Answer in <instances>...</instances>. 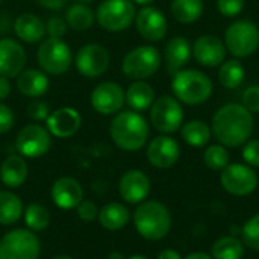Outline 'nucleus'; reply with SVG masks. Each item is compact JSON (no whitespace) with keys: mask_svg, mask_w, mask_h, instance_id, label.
<instances>
[{"mask_svg":"<svg viewBox=\"0 0 259 259\" xmlns=\"http://www.w3.org/2000/svg\"><path fill=\"white\" fill-rule=\"evenodd\" d=\"M253 132V117L243 105L228 103L212 118V134L220 144L238 147L246 144Z\"/></svg>","mask_w":259,"mask_h":259,"instance_id":"nucleus-1","label":"nucleus"},{"mask_svg":"<svg viewBox=\"0 0 259 259\" xmlns=\"http://www.w3.org/2000/svg\"><path fill=\"white\" fill-rule=\"evenodd\" d=\"M109 134L120 149L135 152L146 146L149 138V124L137 111H121L111 121Z\"/></svg>","mask_w":259,"mask_h":259,"instance_id":"nucleus-2","label":"nucleus"},{"mask_svg":"<svg viewBox=\"0 0 259 259\" xmlns=\"http://www.w3.org/2000/svg\"><path fill=\"white\" fill-rule=\"evenodd\" d=\"M134 225L138 234L150 241L162 240L171 228V215L162 203L156 200L143 202L135 214Z\"/></svg>","mask_w":259,"mask_h":259,"instance_id":"nucleus-3","label":"nucleus"},{"mask_svg":"<svg viewBox=\"0 0 259 259\" xmlns=\"http://www.w3.org/2000/svg\"><path fill=\"white\" fill-rule=\"evenodd\" d=\"M171 90L181 102L187 105H200L211 97L212 82L202 71L181 70L173 74Z\"/></svg>","mask_w":259,"mask_h":259,"instance_id":"nucleus-4","label":"nucleus"},{"mask_svg":"<svg viewBox=\"0 0 259 259\" xmlns=\"http://www.w3.org/2000/svg\"><path fill=\"white\" fill-rule=\"evenodd\" d=\"M162 58L156 47L140 46L131 50L123 59V73L134 80H143L153 76L161 67Z\"/></svg>","mask_w":259,"mask_h":259,"instance_id":"nucleus-5","label":"nucleus"},{"mask_svg":"<svg viewBox=\"0 0 259 259\" xmlns=\"http://www.w3.org/2000/svg\"><path fill=\"white\" fill-rule=\"evenodd\" d=\"M226 49L237 58H246L259 47V29L253 21L238 20L232 23L225 33Z\"/></svg>","mask_w":259,"mask_h":259,"instance_id":"nucleus-6","label":"nucleus"},{"mask_svg":"<svg viewBox=\"0 0 259 259\" xmlns=\"http://www.w3.org/2000/svg\"><path fill=\"white\" fill-rule=\"evenodd\" d=\"M39 240L27 229H14L0 240V259H38Z\"/></svg>","mask_w":259,"mask_h":259,"instance_id":"nucleus-7","label":"nucleus"},{"mask_svg":"<svg viewBox=\"0 0 259 259\" xmlns=\"http://www.w3.org/2000/svg\"><path fill=\"white\" fill-rule=\"evenodd\" d=\"M99 24L109 32L127 29L135 20V6L131 0H103L97 8Z\"/></svg>","mask_w":259,"mask_h":259,"instance_id":"nucleus-8","label":"nucleus"},{"mask_svg":"<svg viewBox=\"0 0 259 259\" xmlns=\"http://www.w3.org/2000/svg\"><path fill=\"white\" fill-rule=\"evenodd\" d=\"M36 58L42 71L52 76L64 74L71 65L70 47L62 39L56 38L44 39L36 52Z\"/></svg>","mask_w":259,"mask_h":259,"instance_id":"nucleus-9","label":"nucleus"},{"mask_svg":"<svg viewBox=\"0 0 259 259\" xmlns=\"http://www.w3.org/2000/svg\"><path fill=\"white\" fill-rule=\"evenodd\" d=\"M150 121L162 134L176 132L184 120V111L179 102L171 96H161L150 106Z\"/></svg>","mask_w":259,"mask_h":259,"instance_id":"nucleus-10","label":"nucleus"},{"mask_svg":"<svg viewBox=\"0 0 259 259\" xmlns=\"http://www.w3.org/2000/svg\"><path fill=\"white\" fill-rule=\"evenodd\" d=\"M222 187L232 196H249L258 187V176L243 164H228L220 175Z\"/></svg>","mask_w":259,"mask_h":259,"instance_id":"nucleus-11","label":"nucleus"},{"mask_svg":"<svg viewBox=\"0 0 259 259\" xmlns=\"http://www.w3.org/2000/svg\"><path fill=\"white\" fill-rule=\"evenodd\" d=\"M52 140L47 129L39 124L24 126L15 140V147L24 158H39L46 155L50 149Z\"/></svg>","mask_w":259,"mask_h":259,"instance_id":"nucleus-12","label":"nucleus"},{"mask_svg":"<svg viewBox=\"0 0 259 259\" xmlns=\"http://www.w3.org/2000/svg\"><path fill=\"white\" fill-rule=\"evenodd\" d=\"M109 67V53L108 50L97 42L87 44L79 49L76 55V68L77 71L90 79L102 76Z\"/></svg>","mask_w":259,"mask_h":259,"instance_id":"nucleus-13","label":"nucleus"},{"mask_svg":"<svg viewBox=\"0 0 259 259\" xmlns=\"http://www.w3.org/2000/svg\"><path fill=\"white\" fill-rule=\"evenodd\" d=\"M126 102L123 88L115 82H103L97 85L91 93V105L96 112L102 115H111L120 112Z\"/></svg>","mask_w":259,"mask_h":259,"instance_id":"nucleus-14","label":"nucleus"},{"mask_svg":"<svg viewBox=\"0 0 259 259\" xmlns=\"http://www.w3.org/2000/svg\"><path fill=\"white\" fill-rule=\"evenodd\" d=\"M135 26L138 33L152 42L161 41L167 33V18L165 15L153 6H144L135 15Z\"/></svg>","mask_w":259,"mask_h":259,"instance_id":"nucleus-15","label":"nucleus"},{"mask_svg":"<svg viewBox=\"0 0 259 259\" xmlns=\"http://www.w3.org/2000/svg\"><path fill=\"white\" fill-rule=\"evenodd\" d=\"M181 155V147L178 141L167 135H159L153 138L147 147V159L156 168L173 167Z\"/></svg>","mask_w":259,"mask_h":259,"instance_id":"nucleus-16","label":"nucleus"},{"mask_svg":"<svg viewBox=\"0 0 259 259\" xmlns=\"http://www.w3.org/2000/svg\"><path fill=\"white\" fill-rule=\"evenodd\" d=\"M26 65V52L20 42L11 38L0 39V76L17 77Z\"/></svg>","mask_w":259,"mask_h":259,"instance_id":"nucleus-17","label":"nucleus"},{"mask_svg":"<svg viewBox=\"0 0 259 259\" xmlns=\"http://www.w3.org/2000/svg\"><path fill=\"white\" fill-rule=\"evenodd\" d=\"M49 134L58 138H68L73 137L82 126V117L74 108H59L46 120Z\"/></svg>","mask_w":259,"mask_h":259,"instance_id":"nucleus-18","label":"nucleus"},{"mask_svg":"<svg viewBox=\"0 0 259 259\" xmlns=\"http://www.w3.org/2000/svg\"><path fill=\"white\" fill-rule=\"evenodd\" d=\"M53 203L61 209H73L83 200L82 185L70 176H62L55 181L50 191Z\"/></svg>","mask_w":259,"mask_h":259,"instance_id":"nucleus-19","label":"nucleus"},{"mask_svg":"<svg viewBox=\"0 0 259 259\" xmlns=\"http://www.w3.org/2000/svg\"><path fill=\"white\" fill-rule=\"evenodd\" d=\"M191 50L196 61L205 67H217L226 56L225 42L214 35H203L197 38Z\"/></svg>","mask_w":259,"mask_h":259,"instance_id":"nucleus-20","label":"nucleus"},{"mask_svg":"<svg viewBox=\"0 0 259 259\" xmlns=\"http://www.w3.org/2000/svg\"><path fill=\"white\" fill-rule=\"evenodd\" d=\"M118 191L127 203H141L149 196L150 181L143 171L131 170L121 176Z\"/></svg>","mask_w":259,"mask_h":259,"instance_id":"nucleus-21","label":"nucleus"},{"mask_svg":"<svg viewBox=\"0 0 259 259\" xmlns=\"http://www.w3.org/2000/svg\"><path fill=\"white\" fill-rule=\"evenodd\" d=\"M14 32L21 41L29 42V44H35L44 38L46 24L35 14L23 12L14 21Z\"/></svg>","mask_w":259,"mask_h":259,"instance_id":"nucleus-22","label":"nucleus"},{"mask_svg":"<svg viewBox=\"0 0 259 259\" xmlns=\"http://www.w3.org/2000/svg\"><path fill=\"white\" fill-rule=\"evenodd\" d=\"M191 46L182 36L171 38L165 46V65L167 71L173 76L182 70V67L190 61Z\"/></svg>","mask_w":259,"mask_h":259,"instance_id":"nucleus-23","label":"nucleus"},{"mask_svg":"<svg viewBox=\"0 0 259 259\" xmlns=\"http://www.w3.org/2000/svg\"><path fill=\"white\" fill-rule=\"evenodd\" d=\"M17 88L21 94L27 97H39L49 90V79L39 70H23L17 76Z\"/></svg>","mask_w":259,"mask_h":259,"instance_id":"nucleus-24","label":"nucleus"},{"mask_svg":"<svg viewBox=\"0 0 259 259\" xmlns=\"http://www.w3.org/2000/svg\"><path fill=\"white\" fill-rule=\"evenodd\" d=\"M0 179L9 188H17L27 179V164L23 156L11 155L0 167Z\"/></svg>","mask_w":259,"mask_h":259,"instance_id":"nucleus-25","label":"nucleus"},{"mask_svg":"<svg viewBox=\"0 0 259 259\" xmlns=\"http://www.w3.org/2000/svg\"><path fill=\"white\" fill-rule=\"evenodd\" d=\"M129 219H131V214L127 208L117 202L108 203L99 211V222L108 231L123 229L129 223Z\"/></svg>","mask_w":259,"mask_h":259,"instance_id":"nucleus-26","label":"nucleus"},{"mask_svg":"<svg viewBox=\"0 0 259 259\" xmlns=\"http://www.w3.org/2000/svg\"><path fill=\"white\" fill-rule=\"evenodd\" d=\"M126 102L134 111H146L155 102V91L149 83L137 80L127 88Z\"/></svg>","mask_w":259,"mask_h":259,"instance_id":"nucleus-27","label":"nucleus"},{"mask_svg":"<svg viewBox=\"0 0 259 259\" xmlns=\"http://www.w3.org/2000/svg\"><path fill=\"white\" fill-rule=\"evenodd\" d=\"M23 215V203L20 197L11 191H0V225L9 226Z\"/></svg>","mask_w":259,"mask_h":259,"instance_id":"nucleus-28","label":"nucleus"},{"mask_svg":"<svg viewBox=\"0 0 259 259\" xmlns=\"http://www.w3.org/2000/svg\"><path fill=\"white\" fill-rule=\"evenodd\" d=\"M182 138L193 147H203L211 140V127L202 120H191L182 127Z\"/></svg>","mask_w":259,"mask_h":259,"instance_id":"nucleus-29","label":"nucleus"},{"mask_svg":"<svg viewBox=\"0 0 259 259\" xmlns=\"http://www.w3.org/2000/svg\"><path fill=\"white\" fill-rule=\"evenodd\" d=\"M202 12H203L202 0H173L171 2V14L182 24L194 23L202 15Z\"/></svg>","mask_w":259,"mask_h":259,"instance_id":"nucleus-30","label":"nucleus"},{"mask_svg":"<svg viewBox=\"0 0 259 259\" xmlns=\"http://www.w3.org/2000/svg\"><path fill=\"white\" fill-rule=\"evenodd\" d=\"M244 244L235 237H222L212 246L214 259H243Z\"/></svg>","mask_w":259,"mask_h":259,"instance_id":"nucleus-31","label":"nucleus"},{"mask_svg":"<svg viewBox=\"0 0 259 259\" xmlns=\"http://www.w3.org/2000/svg\"><path fill=\"white\" fill-rule=\"evenodd\" d=\"M219 80L225 88H237L244 80V67L238 59L222 62L219 70Z\"/></svg>","mask_w":259,"mask_h":259,"instance_id":"nucleus-32","label":"nucleus"},{"mask_svg":"<svg viewBox=\"0 0 259 259\" xmlns=\"http://www.w3.org/2000/svg\"><path fill=\"white\" fill-rule=\"evenodd\" d=\"M94 23V12L85 3H77L67 11V24L74 30L90 29Z\"/></svg>","mask_w":259,"mask_h":259,"instance_id":"nucleus-33","label":"nucleus"},{"mask_svg":"<svg viewBox=\"0 0 259 259\" xmlns=\"http://www.w3.org/2000/svg\"><path fill=\"white\" fill-rule=\"evenodd\" d=\"M24 222L32 231H44L50 223V215L42 205L32 203L24 211Z\"/></svg>","mask_w":259,"mask_h":259,"instance_id":"nucleus-34","label":"nucleus"},{"mask_svg":"<svg viewBox=\"0 0 259 259\" xmlns=\"http://www.w3.org/2000/svg\"><path fill=\"white\" fill-rule=\"evenodd\" d=\"M203 159H205V164L208 165V168L222 171L229 164V153L223 146L215 144V146H209L205 150Z\"/></svg>","mask_w":259,"mask_h":259,"instance_id":"nucleus-35","label":"nucleus"},{"mask_svg":"<svg viewBox=\"0 0 259 259\" xmlns=\"http://www.w3.org/2000/svg\"><path fill=\"white\" fill-rule=\"evenodd\" d=\"M243 241L249 249L259 252V214L246 222L243 228Z\"/></svg>","mask_w":259,"mask_h":259,"instance_id":"nucleus-36","label":"nucleus"},{"mask_svg":"<svg viewBox=\"0 0 259 259\" xmlns=\"http://www.w3.org/2000/svg\"><path fill=\"white\" fill-rule=\"evenodd\" d=\"M27 115L35 121H46L50 115V108L42 100H35L27 106Z\"/></svg>","mask_w":259,"mask_h":259,"instance_id":"nucleus-37","label":"nucleus"},{"mask_svg":"<svg viewBox=\"0 0 259 259\" xmlns=\"http://www.w3.org/2000/svg\"><path fill=\"white\" fill-rule=\"evenodd\" d=\"M243 106L249 112L259 114V85H252L243 93Z\"/></svg>","mask_w":259,"mask_h":259,"instance_id":"nucleus-38","label":"nucleus"},{"mask_svg":"<svg viewBox=\"0 0 259 259\" xmlns=\"http://www.w3.org/2000/svg\"><path fill=\"white\" fill-rule=\"evenodd\" d=\"M46 32L49 33L50 38L62 39V36L67 32V23L61 17H52L46 23Z\"/></svg>","mask_w":259,"mask_h":259,"instance_id":"nucleus-39","label":"nucleus"},{"mask_svg":"<svg viewBox=\"0 0 259 259\" xmlns=\"http://www.w3.org/2000/svg\"><path fill=\"white\" fill-rule=\"evenodd\" d=\"M217 8L225 17H235L244 8V0H217Z\"/></svg>","mask_w":259,"mask_h":259,"instance_id":"nucleus-40","label":"nucleus"},{"mask_svg":"<svg viewBox=\"0 0 259 259\" xmlns=\"http://www.w3.org/2000/svg\"><path fill=\"white\" fill-rule=\"evenodd\" d=\"M243 158L249 165L259 167V140H252L246 143L243 150Z\"/></svg>","mask_w":259,"mask_h":259,"instance_id":"nucleus-41","label":"nucleus"},{"mask_svg":"<svg viewBox=\"0 0 259 259\" xmlns=\"http://www.w3.org/2000/svg\"><path fill=\"white\" fill-rule=\"evenodd\" d=\"M77 214L80 217V220L83 222H93L99 217V209L97 206L90 202V200H82L79 205H77Z\"/></svg>","mask_w":259,"mask_h":259,"instance_id":"nucleus-42","label":"nucleus"},{"mask_svg":"<svg viewBox=\"0 0 259 259\" xmlns=\"http://www.w3.org/2000/svg\"><path fill=\"white\" fill-rule=\"evenodd\" d=\"M14 126V114L9 106L0 103V135L6 134Z\"/></svg>","mask_w":259,"mask_h":259,"instance_id":"nucleus-43","label":"nucleus"},{"mask_svg":"<svg viewBox=\"0 0 259 259\" xmlns=\"http://www.w3.org/2000/svg\"><path fill=\"white\" fill-rule=\"evenodd\" d=\"M41 6H44V8H47V9H53V11H56V9H61L62 6H65V3H67V0H36Z\"/></svg>","mask_w":259,"mask_h":259,"instance_id":"nucleus-44","label":"nucleus"},{"mask_svg":"<svg viewBox=\"0 0 259 259\" xmlns=\"http://www.w3.org/2000/svg\"><path fill=\"white\" fill-rule=\"evenodd\" d=\"M11 93V83H9V79L5 77V76H0V102L5 100Z\"/></svg>","mask_w":259,"mask_h":259,"instance_id":"nucleus-45","label":"nucleus"},{"mask_svg":"<svg viewBox=\"0 0 259 259\" xmlns=\"http://www.w3.org/2000/svg\"><path fill=\"white\" fill-rule=\"evenodd\" d=\"M158 259H182V258H181V255H179L178 252H175V250H171V249H165V250H162V252L158 255Z\"/></svg>","mask_w":259,"mask_h":259,"instance_id":"nucleus-46","label":"nucleus"},{"mask_svg":"<svg viewBox=\"0 0 259 259\" xmlns=\"http://www.w3.org/2000/svg\"><path fill=\"white\" fill-rule=\"evenodd\" d=\"M184 259H214L212 256H209V255H206V253H200V252H197V253H191V255H188L187 258Z\"/></svg>","mask_w":259,"mask_h":259,"instance_id":"nucleus-47","label":"nucleus"},{"mask_svg":"<svg viewBox=\"0 0 259 259\" xmlns=\"http://www.w3.org/2000/svg\"><path fill=\"white\" fill-rule=\"evenodd\" d=\"M108 259H126V258H124V255H123V253H120V252H112V253H109V258Z\"/></svg>","mask_w":259,"mask_h":259,"instance_id":"nucleus-48","label":"nucleus"},{"mask_svg":"<svg viewBox=\"0 0 259 259\" xmlns=\"http://www.w3.org/2000/svg\"><path fill=\"white\" fill-rule=\"evenodd\" d=\"M153 0H135V3H138V5H143V6H147V5H150Z\"/></svg>","mask_w":259,"mask_h":259,"instance_id":"nucleus-49","label":"nucleus"},{"mask_svg":"<svg viewBox=\"0 0 259 259\" xmlns=\"http://www.w3.org/2000/svg\"><path fill=\"white\" fill-rule=\"evenodd\" d=\"M53 259H74V258H71V256H67V255H59V256H55Z\"/></svg>","mask_w":259,"mask_h":259,"instance_id":"nucleus-50","label":"nucleus"},{"mask_svg":"<svg viewBox=\"0 0 259 259\" xmlns=\"http://www.w3.org/2000/svg\"><path fill=\"white\" fill-rule=\"evenodd\" d=\"M126 259H149V258H146V256H141V255H134V256H131V258H126Z\"/></svg>","mask_w":259,"mask_h":259,"instance_id":"nucleus-51","label":"nucleus"},{"mask_svg":"<svg viewBox=\"0 0 259 259\" xmlns=\"http://www.w3.org/2000/svg\"><path fill=\"white\" fill-rule=\"evenodd\" d=\"M79 3H91L93 0H77Z\"/></svg>","mask_w":259,"mask_h":259,"instance_id":"nucleus-52","label":"nucleus"},{"mask_svg":"<svg viewBox=\"0 0 259 259\" xmlns=\"http://www.w3.org/2000/svg\"><path fill=\"white\" fill-rule=\"evenodd\" d=\"M0 2H2V0H0Z\"/></svg>","mask_w":259,"mask_h":259,"instance_id":"nucleus-53","label":"nucleus"}]
</instances>
